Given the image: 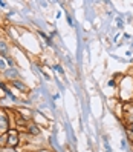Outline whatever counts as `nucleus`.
I'll return each instance as SVG.
<instances>
[{
  "mask_svg": "<svg viewBox=\"0 0 133 152\" xmlns=\"http://www.w3.org/2000/svg\"><path fill=\"white\" fill-rule=\"evenodd\" d=\"M129 129H130V131L133 132V124H129Z\"/></svg>",
  "mask_w": 133,
  "mask_h": 152,
  "instance_id": "11",
  "label": "nucleus"
},
{
  "mask_svg": "<svg viewBox=\"0 0 133 152\" xmlns=\"http://www.w3.org/2000/svg\"><path fill=\"white\" fill-rule=\"evenodd\" d=\"M8 146V132L6 134H0V148Z\"/></svg>",
  "mask_w": 133,
  "mask_h": 152,
  "instance_id": "5",
  "label": "nucleus"
},
{
  "mask_svg": "<svg viewBox=\"0 0 133 152\" xmlns=\"http://www.w3.org/2000/svg\"><path fill=\"white\" fill-rule=\"evenodd\" d=\"M0 54H2L5 58H8V45L3 40H0Z\"/></svg>",
  "mask_w": 133,
  "mask_h": 152,
  "instance_id": "4",
  "label": "nucleus"
},
{
  "mask_svg": "<svg viewBox=\"0 0 133 152\" xmlns=\"http://www.w3.org/2000/svg\"><path fill=\"white\" fill-rule=\"evenodd\" d=\"M19 145V131L17 129H9L8 131V146L15 148Z\"/></svg>",
  "mask_w": 133,
  "mask_h": 152,
  "instance_id": "2",
  "label": "nucleus"
},
{
  "mask_svg": "<svg viewBox=\"0 0 133 152\" xmlns=\"http://www.w3.org/2000/svg\"><path fill=\"white\" fill-rule=\"evenodd\" d=\"M28 132L31 134V135H38L40 134V128L37 126V124H34V123H31V124H28Z\"/></svg>",
  "mask_w": 133,
  "mask_h": 152,
  "instance_id": "3",
  "label": "nucleus"
},
{
  "mask_svg": "<svg viewBox=\"0 0 133 152\" xmlns=\"http://www.w3.org/2000/svg\"><path fill=\"white\" fill-rule=\"evenodd\" d=\"M55 71H58V72H63V69H61V66H55Z\"/></svg>",
  "mask_w": 133,
  "mask_h": 152,
  "instance_id": "10",
  "label": "nucleus"
},
{
  "mask_svg": "<svg viewBox=\"0 0 133 152\" xmlns=\"http://www.w3.org/2000/svg\"><path fill=\"white\" fill-rule=\"evenodd\" d=\"M126 134H127V137H129V140L133 143V132L129 129V128H126Z\"/></svg>",
  "mask_w": 133,
  "mask_h": 152,
  "instance_id": "8",
  "label": "nucleus"
},
{
  "mask_svg": "<svg viewBox=\"0 0 133 152\" xmlns=\"http://www.w3.org/2000/svg\"><path fill=\"white\" fill-rule=\"evenodd\" d=\"M12 85H14L17 89H20V91H26V86H25V83L19 82V80H12Z\"/></svg>",
  "mask_w": 133,
  "mask_h": 152,
  "instance_id": "6",
  "label": "nucleus"
},
{
  "mask_svg": "<svg viewBox=\"0 0 133 152\" xmlns=\"http://www.w3.org/2000/svg\"><path fill=\"white\" fill-rule=\"evenodd\" d=\"M43 152H51V151H43Z\"/></svg>",
  "mask_w": 133,
  "mask_h": 152,
  "instance_id": "12",
  "label": "nucleus"
},
{
  "mask_svg": "<svg viewBox=\"0 0 133 152\" xmlns=\"http://www.w3.org/2000/svg\"><path fill=\"white\" fill-rule=\"evenodd\" d=\"M0 69H5V61L0 60Z\"/></svg>",
  "mask_w": 133,
  "mask_h": 152,
  "instance_id": "9",
  "label": "nucleus"
},
{
  "mask_svg": "<svg viewBox=\"0 0 133 152\" xmlns=\"http://www.w3.org/2000/svg\"><path fill=\"white\" fill-rule=\"evenodd\" d=\"M5 75H6V77H15V75H17V71H15V69L6 71V72H5Z\"/></svg>",
  "mask_w": 133,
  "mask_h": 152,
  "instance_id": "7",
  "label": "nucleus"
},
{
  "mask_svg": "<svg viewBox=\"0 0 133 152\" xmlns=\"http://www.w3.org/2000/svg\"><path fill=\"white\" fill-rule=\"evenodd\" d=\"M8 131H9V117L3 109H0V134H6Z\"/></svg>",
  "mask_w": 133,
  "mask_h": 152,
  "instance_id": "1",
  "label": "nucleus"
}]
</instances>
